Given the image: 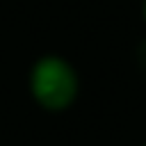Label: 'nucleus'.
Instances as JSON below:
<instances>
[{
	"label": "nucleus",
	"mask_w": 146,
	"mask_h": 146,
	"mask_svg": "<svg viewBox=\"0 0 146 146\" xmlns=\"http://www.w3.org/2000/svg\"><path fill=\"white\" fill-rule=\"evenodd\" d=\"M27 87L34 103L48 112L68 110L80 91L78 71L62 55H41L27 75Z\"/></svg>",
	"instance_id": "nucleus-1"
},
{
	"label": "nucleus",
	"mask_w": 146,
	"mask_h": 146,
	"mask_svg": "<svg viewBox=\"0 0 146 146\" xmlns=\"http://www.w3.org/2000/svg\"><path fill=\"white\" fill-rule=\"evenodd\" d=\"M141 16H144V21H146V0H141Z\"/></svg>",
	"instance_id": "nucleus-2"
},
{
	"label": "nucleus",
	"mask_w": 146,
	"mask_h": 146,
	"mask_svg": "<svg viewBox=\"0 0 146 146\" xmlns=\"http://www.w3.org/2000/svg\"><path fill=\"white\" fill-rule=\"evenodd\" d=\"M144 146H146V144H144Z\"/></svg>",
	"instance_id": "nucleus-3"
}]
</instances>
